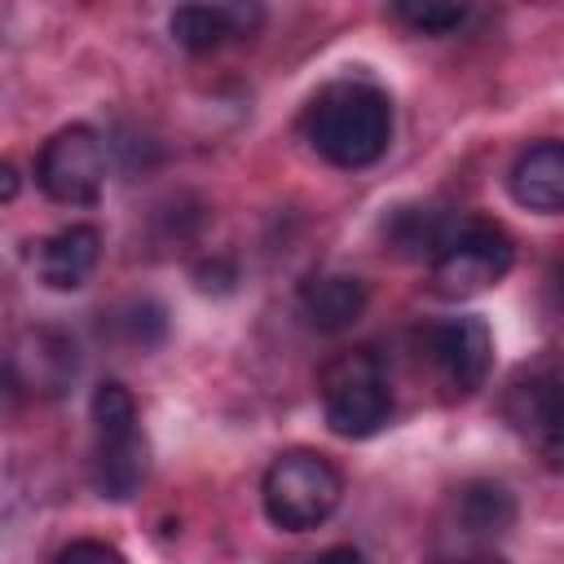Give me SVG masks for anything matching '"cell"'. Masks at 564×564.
<instances>
[{"label":"cell","mask_w":564,"mask_h":564,"mask_svg":"<svg viewBox=\"0 0 564 564\" xmlns=\"http://www.w3.org/2000/svg\"><path fill=\"white\" fill-rule=\"evenodd\" d=\"M300 128L317 159L357 172L379 163L392 141V97L370 79H335L313 93Z\"/></svg>","instance_id":"1"},{"label":"cell","mask_w":564,"mask_h":564,"mask_svg":"<svg viewBox=\"0 0 564 564\" xmlns=\"http://www.w3.org/2000/svg\"><path fill=\"white\" fill-rule=\"evenodd\" d=\"M88 419H93V480L101 498L128 502L141 489L150 467V445H145L132 392L119 379H101L93 388Z\"/></svg>","instance_id":"2"},{"label":"cell","mask_w":564,"mask_h":564,"mask_svg":"<svg viewBox=\"0 0 564 564\" xmlns=\"http://www.w3.org/2000/svg\"><path fill=\"white\" fill-rule=\"evenodd\" d=\"M339 498H344V476L317 449H282L260 480V507L269 524L282 533H308L326 524Z\"/></svg>","instance_id":"3"},{"label":"cell","mask_w":564,"mask_h":564,"mask_svg":"<svg viewBox=\"0 0 564 564\" xmlns=\"http://www.w3.org/2000/svg\"><path fill=\"white\" fill-rule=\"evenodd\" d=\"M317 392H322L326 427L335 436H348V441L375 436L392 414V388H388L383 361L370 348H352V352L330 357L322 366Z\"/></svg>","instance_id":"4"},{"label":"cell","mask_w":564,"mask_h":564,"mask_svg":"<svg viewBox=\"0 0 564 564\" xmlns=\"http://www.w3.org/2000/svg\"><path fill=\"white\" fill-rule=\"evenodd\" d=\"M511 264H516V242L498 220L458 216L449 242L427 264V282H432V295L441 300H467L498 286L511 273Z\"/></svg>","instance_id":"5"},{"label":"cell","mask_w":564,"mask_h":564,"mask_svg":"<svg viewBox=\"0 0 564 564\" xmlns=\"http://www.w3.org/2000/svg\"><path fill=\"white\" fill-rule=\"evenodd\" d=\"M507 423L542 454L551 471H564V352H546L524 366L507 388Z\"/></svg>","instance_id":"6"},{"label":"cell","mask_w":564,"mask_h":564,"mask_svg":"<svg viewBox=\"0 0 564 564\" xmlns=\"http://www.w3.org/2000/svg\"><path fill=\"white\" fill-rule=\"evenodd\" d=\"M35 185L57 207H93L106 185V141L88 123L57 128L35 154Z\"/></svg>","instance_id":"7"},{"label":"cell","mask_w":564,"mask_h":564,"mask_svg":"<svg viewBox=\"0 0 564 564\" xmlns=\"http://www.w3.org/2000/svg\"><path fill=\"white\" fill-rule=\"evenodd\" d=\"M419 357L427 361V370L436 375V383L449 397H471L489 379V366H494V330L476 313L427 322L419 330Z\"/></svg>","instance_id":"8"},{"label":"cell","mask_w":564,"mask_h":564,"mask_svg":"<svg viewBox=\"0 0 564 564\" xmlns=\"http://www.w3.org/2000/svg\"><path fill=\"white\" fill-rule=\"evenodd\" d=\"M75 370H79V352L62 326H31L18 335V344L9 352L13 388H22L31 397H62L70 388Z\"/></svg>","instance_id":"9"},{"label":"cell","mask_w":564,"mask_h":564,"mask_svg":"<svg viewBox=\"0 0 564 564\" xmlns=\"http://www.w3.org/2000/svg\"><path fill=\"white\" fill-rule=\"evenodd\" d=\"M101 260L97 225H62L31 247V269L48 291H79Z\"/></svg>","instance_id":"10"},{"label":"cell","mask_w":564,"mask_h":564,"mask_svg":"<svg viewBox=\"0 0 564 564\" xmlns=\"http://www.w3.org/2000/svg\"><path fill=\"white\" fill-rule=\"evenodd\" d=\"M507 189L529 212H542V216L564 212V141L542 137L524 145L507 172Z\"/></svg>","instance_id":"11"},{"label":"cell","mask_w":564,"mask_h":564,"mask_svg":"<svg viewBox=\"0 0 564 564\" xmlns=\"http://www.w3.org/2000/svg\"><path fill=\"white\" fill-rule=\"evenodd\" d=\"M454 529L463 538L458 551H485L498 533L516 524V498L502 480H467L454 489Z\"/></svg>","instance_id":"12"},{"label":"cell","mask_w":564,"mask_h":564,"mask_svg":"<svg viewBox=\"0 0 564 564\" xmlns=\"http://www.w3.org/2000/svg\"><path fill=\"white\" fill-rule=\"evenodd\" d=\"M370 304V286L357 273H317L300 286V313L313 330L339 335L348 330Z\"/></svg>","instance_id":"13"},{"label":"cell","mask_w":564,"mask_h":564,"mask_svg":"<svg viewBox=\"0 0 564 564\" xmlns=\"http://www.w3.org/2000/svg\"><path fill=\"white\" fill-rule=\"evenodd\" d=\"M260 26L256 4H181L167 18V31L189 53H212L234 35H251Z\"/></svg>","instance_id":"14"},{"label":"cell","mask_w":564,"mask_h":564,"mask_svg":"<svg viewBox=\"0 0 564 564\" xmlns=\"http://www.w3.org/2000/svg\"><path fill=\"white\" fill-rule=\"evenodd\" d=\"M458 225V212H445V207H432V203H405V207H392L383 216V242L392 256L401 260H436L441 247L449 242Z\"/></svg>","instance_id":"15"},{"label":"cell","mask_w":564,"mask_h":564,"mask_svg":"<svg viewBox=\"0 0 564 564\" xmlns=\"http://www.w3.org/2000/svg\"><path fill=\"white\" fill-rule=\"evenodd\" d=\"M115 326H119V335H123L128 344L150 348V344H159V339L167 335V313H163L159 300H132V304H123V308L115 313Z\"/></svg>","instance_id":"16"},{"label":"cell","mask_w":564,"mask_h":564,"mask_svg":"<svg viewBox=\"0 0 564 564\" xmlns=\"http://www.w3.org/2000/svg\"><path fill=\"white\" fill-rule=\"evenodd\" d=\"M392 18L423 31V35H445L454 26L467 22V9L463 4H441V0H423V4H392Z\"/></svg>","instance_id":"17"},{"label":"cell","mask_w":564,"mask_h":564,"mask_svg":"<svg viewBox=\"0 0 564 564\" xmlns=\"http://www.w3.org/2000/svg\"><path fill=\"white\" fill-rule=\"evenodd\" d=\"M53 564H128V555L115 546V542H101V538H75L57 551Z\"/></svg>","instance_id":"18"},{"label":"cell","mask_w":564,"mask_h":564,"mask_svg":"<svg viewBox=\"0 0 564 564\" xmlns=\"http://www.w3.org/2000/svg\"><path fill=\"white\" fill-rule=\"evenodd\" d=\"M308 564H366V555L352 546V542H335V546H326V551H317Z\"/></svg>","instance_id":"19"},{"label":"cell","mask_w":564,"mask_h":564,"mask_svg":"<svg viewBox=\"0 0 564 564\" xmlns=\"http://www.w3.org/2000/svg\"><path fill=\"white\" fill-rule=\"evenodd\" d=\"M436 564H507V560L494 555V551H458V555H445Z\"/></svg>","instance_id":"20"},{"label":"cell","mask_w":564,"mask_h":564,"mask_svg":"<svg viewBox=\"0 0 564 564\" xmlns=\"http://www.w3.org/2000/svg\"><path fill=\"white\" fill-rule=\"evenodd\" d=\"M13 194H18V172L4 163V198H13Z\"/></svg>","instance_id":"21"}]
</instances>
